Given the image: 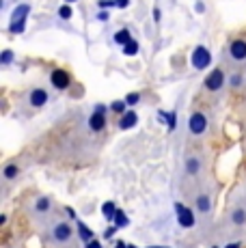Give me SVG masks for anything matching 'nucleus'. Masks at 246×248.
I'll return each mask as SVG.
<instances>
[{
  "label": "nucleus",
  "mask_w": 246,
  "mask_h": 248,
  "mask_svg": "<svg viewBox=\"0 0 246 248\" xmlns=\"http://www.w3.org/2000/svg\"><path fill=\"white\" fill-rule=\"evenodd\" d=\"M117 2V7H121V9H125L127 4H130V0H115Z\"/></svg>",
  "instance_id": "obj_29"
},
{
  "label": "nucleus",
  "mask_w": 246,
  "mask_h": 248,
  "mask_svg": "<svg viewBox=\"0 0 246 248\" xmlns=\"http://www.w3.org/2000/svg\"><path fill=\"white\" fill-rule=\"evenodd\" d=\"M188 132L192 136H203L207 132V114L203 112H192L188 117Z\"/></svg>",
  "instance_id": "obj_7"
},
{
  "label": "nucleus",
  "mask_w": 246,
  "mask_h": 248,
  "mask_svg": "<svg viewBox=\"0 0 246 248\" xmlns=\"http://www.w3.org/2000/svg\"><path fill=\"white\" fill-rule=\"evenodd\" d=\"M227 56L231 63L242 65L246 63V39H233L227 47Z\"/></svg>",
  "instance_id": "obj_6"
},
{
  "label": "nucleus",
  "mask_w": 246,
  "mask_h": 248,
  "mask_svg": "<svg viewBox=\"0 0 246 248\" xmlns=\"http://www.w3.org/2000/svg\"><path fill=\"white\" fill-rule=\"evenodd\" d=\"M2 177L7 179V181L17 179V177H20V166H17L15 162H9V164H4V169H2Z\"/></svg>",
  "instance_id": "obj_15"
},
{
  "label": "nucleus",
  "mask_w": 246,
  "mask_h": 248,
  "mask_svg": "<svg viewBox=\"0 0 246 248\" xmlns=\"http://www.w3.org/2000/svg\"><path fill=\"white\" fill-rule=\"evenodd\" d=\"M190 65L195 67L197 71H203V69H207L212 65V54H210V50H207L205 46H197L195 50H192V54H190Z\"/></svg>",
  "instance_id": "obj_3"
},
{
  "label": "nucleus",
  "mask_w": 246,
  "mask_h": 248,
  "mask_svg": "<svg viewBox=\"0 0 246 248\" xmlns=\"http://www.w3.org/2000/svg\"><path fill=\"white\" fill-rule=\"evenodd\" d=\"M160 13H162L160 9H154V20H155V22H160Z\"/></svg>",
  "instance_id": "obj_31"
},
{
  "label": "nucleus",
  "mask_w": 246,
  "mask_h": 248,
  "mask_svg": "<svg viewBox=\"0 0 246 248\" xmlns=\"http://www.w3.org/2000/svg\"><path fill=\"white\" fill-rule=\"evenodd\" d=\"M13 59H15V54H13V50H4L2 54H0V63L2 65H11Z\"/></svg>",
  "instance_id": "obj_25"
},
{
  "label": "nucleus",
  "mask_w": 246,
  "mask_h": 248,
  "mask_svg": "<svg viewBox=\"0 0 246 248\" xmlns=\"http://www.w3.org/2000/svg\"><path fill=\"white\" fill-rule=\"evenodd\" d=\"M229 220H231L233 227H244L246 225V207L235 205V207L229 212Z\"/></svg>",
  "instance_id": "obj_14"
},
{
  "label": "nucleus",
  "mask_w": 246,
  "mask_h": 248,
  "mask_svg": "<svg viewBox=\"0 0 246 248\" xmlns=\"http://www.w3.org/2000/svg\"><path fill=\"white\" fill-rule=\"evenodd\" d=\"M201 169H203V160L199 158V155H186V160H184V170H186V175L197 177V175L201 173Z\"/></svg>",
  "instance_id": "obj_11"
},
{
  "label": "nucleus",
  "mask_w": 246,
  "mask_h": 248,
  "mask_svg": "<svg viewBox=\"0 0 246 248\" xmlns=\"http://www.w3.org/2000/svg\"><path fill=\"white\" fill-rule=\"evenodd\" d=\"M84 246H87V248H102V246H99V242L95 240V237H93L91 242H87V244H84Z\"/></svg>",
  "instance_id": "obj_28"
},
{
  "label": "nucleus",
  "mask_w": 246,
  "mask_h": 248,
  "mask_svg": "<svg viewBox=\"0 0 246 248\" xmlns=\"http://www.w3.org/2000/svg\"><path fill=\"white\" fill-rule=\"evenodd\" d=\"M76 227H78V237L84 242V244L93 240V231H91V229H89L87 225H84L82 220H76Z\"/></svg>",
  "instance_id": "obj_16"
},
{
  "label": "nucleus",
  "mask_w": 246,
  "mask_h": 248,
  "mask_svg": "<svg viewBox=\"0 0 246 248\" xmlns=\"http://www.w3.org/2000/svg\"><path fill=\"white\" fill-rule=\"evenodd\" d=\"M52 199L50 197H37L35 201H32V212L37 214V216H46V214L52 209Z\"/></svg>",
  "instance_id": "obj_12"
},
{
  "label": "nucleus",
  "mask_w": 246,
  "mask_h": 248,
  "mask_svg": "<svg viewBox=\"0 0 246 248\" xmlns=\"http://www.w3.org/2000/svg\"><path fill=\"white\" fill-rule=\"evenodd\" d=\"M72 16H74L72 4H63V7L59 9V17H61V20H72Z\"/></svg>",
  "instance_id": "obj_24"
},
{
  "label": "nucleus",
  "mask_w": 246,
  "mask_h": 248,
  "mask_svg": "<svg viewBox=\"0 0 246 248\" xmlns=\"http://www.w3.org/2000/svg\"><path fill=\"white\" fill-rule=\"evenodd\" d=\"M110 110H112V112H117V114L121 117V114L127 110V102H125V99H115V102L110 104Z\"/></svg>",
  "instance_id": "obj_22"
},
{
  "label": "nucleus",
  "mask_w": 246,
  "mask_h": 248,
  "mask_svg": "<svg viewBox=\"0 0 246 248\" xmlns=\"http://www.w3.org/2000/svg\"><path fill=\"white\" fill-rule=\"evenodd\" d=\"M160 119H162V121H167L169 132H175V127H177V112H175V110H171V112L160 110Z\"/></svg>",
  "instance_id": "obj_17"
},
{
  "label": "nucleus",
  "mask_w": 246,
  "mask_h": 248,
  "mask_svg": "<svg viewBox=\"0 0 246 248\" xmlns=\"http://www.w3.org/2000/svg\"><path fill=\"white\" fill-rule=\"evenodd\" d=\"M65 212H67V216L72 218V220H78V218H76V212H74L72 207H67V209H65Z\"/></svg>",
  "instance_id": "obj_30"
},
{
  "label": "nucleus",
  "mask_w": 246,
  "mask_h": 248,
  "mask_svg": "<svg viewBox=\"0 0 246 248\" xmlns=\"http://www.w3.org/2000/svg\"><path fill=\"white\" fill-rule=\"evenodd\" d=\"M158 248H162V246H158Z\"/></svg>",
  "instance_id": "obj_37"
},
{
  "label": "nucleus",
  "mask_w": 246,
  "mask_h": 248,
  "mask_svg": "<svg viewBox=\"0 0 246 248\" xmlns=\"http://www.w3.org/2000/svg\"><path fill=\"white\" fill-rule=\"evenodd\" d=\"M212 248H220V246H212Z\"/></svg>",
  "instance_id": "obj_36"
},
{
  "label": "nucleus",
  "mask_w": 246,
  "mask_h": 248,
  "mask_svg": "<svg viewBox=\"0 0 246 248\" xmlns=\"http://www.w3.org/2000/svg\"><path fill=\"white\" fill-rule=\"evenodd\" d=\"M50 84L56 91H65V89H69V84H72V76H69V71H65V69H54L50 74Z\"/></svg>",
  "instance_id": "obj_8"
},
{
  "label": "nucleus",
  "mask_w": 246,
  "mask_h": 248,
  "mask_svg": "<svg viewBox=\"0 0 246 248\" xmlns=\"http://www.w3.org/2000/svg\"><path fill=\"white\" fill-rule=\"evenodd\" d=\"M74 229L69 222H65V220H56V222H52V225L48 227V231H46V240H48V244L50 246H54V248H65V246H69L74 242Z\"/></svg>",
  "instance_id": "obj_1"
},
{
  "label": "nucleus",
  "mask_w": 246,
  "mask_h": 248,
  "mask_svg": "<svg viewBox=\"0 0 246 248\" xmlns=\"http://www.w3.org/2000/svg\"><path fill=\"white\" fill-rule=\"evenodd\" d=\"M195 212L201 216H210L212 214V197L210 194H197L195 197Z\"/></svg>",
  "instance_id": "obj_10"
},
{
  "label": "nucleus",
  "mask_w": 246,
  "mask_h": 248,
  "mask_svg": "<svg viewBox=\"0 0 246 248\" xmlns=\"http://www.w3.org/2000/svg\"><path fill=\"white\" fill-rule=\"evenodd\" d=\"M227 84H229L231 89L244 87V76L240 74V71H233V74H229V78H227Z\"/></svg>",
  "instance_id": "obj_18"
},
{
  "label": "nucleus",
  "mask_w": 246,
  "mask_h": 248,
  "mask_svg": "<svg viewBox=\"0 0 246 248\" xmlns=\"http://www.w3.org/2000/svg\"><path fill=\"white\" fill-rule=\"evenodd\" d=\"M227 78H229V76H225V69L214 67L210 74H207V78H205V89L212 91V93H218L220 89H225Z\"/></svg>",
  "instance_id": "obj_5"
},
{
  "label": "nucleus",
  "mask_w": 246,
  "mask_h": 248,
  "mask_svg": "<svg viewBox=\"0 0 246 248\" xmlns=\"http://www.w3.org/2000/svg\"><path fill=\"white\" fill-rule=\"evenodd\" d=\"M125 102H127V106H136V104L140 102V93H136V91H134V93H127L125 95Z\"/></svg>",
  "instance_id": "obj_26"
},
{
  "label": "nucleus",
  "mask_w": 246,
  "mask_h": 248,
  "mask_svg": "<svg viewBox=\"0 0 246 248\" xmlns=\"http://www.w3.org/2000/svg\"><path fill=\"white\" fill-rule=\"evenodd\" d=\"M106 114L108 112L93 110L91 117H89V121H87L89 130H91V132H104V130H106V125H108V117H106Z\"/></svg>",
  "instance_id": "obj_9"
},
{
  "label": "nucleus",
  "mask_w": 246,
  "mask_h": 248,
  "mask_svg": "<svg viewBox=\"0 0 246 248\" xmlns=\"http://www.w3.org/2000/svg\"><path fill=\"white\" fill-rule=\"evenodd\" d=\"M136 125H138V114L134 110H125L119 117V130H132Z\"/></svg>",
  "instance_id": "obj_13"
},
{
  "label": "nucleus",
  "mask_w": 246,
  "mask_h": 248,
  "mask_svg": "<svg viewBox=\"0 0 246 248\" xmlns=\"http://www.w3.org/2000/svg\"><path fill=\"white\" fill-rule=\"evenodd\" d=\"M112 222H115V225L119 227V229H123V227L130 225V220H127L125 212H121V209H117V214H115V218H112Z\"/></svg>",
  "instance_id": "obj_21"
},
{
  "label": "nucleus",
  "mask_w": 246,
  "mask_h": 248,
  "mask_svg": "<svg viewBox=\"0 0 246 248\" xmlns=\"http://www.w3.org/2000/svg\"><path fill=\"white\" fill-rule=\"evenodd\" d=\"M117 229H119V227H117V225L108 227V229H106V233H104V237H106V240H108V237H112V235H115V231H117Z\"/></svg>",
  "instance_id": "obj_27"
},
{
  "label": "nucleus",
  "mask_w": 246,
  "mask_h": 248,
  "mask_svg": "<svg viewBox=\"0 0 246 248\" xmlns=\"http://www.w3.org/2000/svg\"><path fill=\"white\" fill-rule=\"evenodd\" d=\"M225 248H242V244H240V242H233V244H229V246H225Z\"/></svg>",
  "instance_id": "obj_33"
},
{
  "label": "nucleus",
  "mask_w": 246,
  "mask_h": 248,
  "mask_svg": "<svg viewBox=\"0 0 246 248\" xmlns=\"http://www.w3.org/2000/svg\"><path fill=\"white\" fill-rule=\"evenodd\" d=\"M65 2H67V4H72V2H76V0H65Z\"/></svg>",
  "instance_id": "obj_35"
},
{
  "label": "nucleus",
  "mask_w": 246,
  "mask_h": 248,
  "mask_svg": "<svg viewBox=\"0 0 246 248\" xmlns=\"http://www.w3.org/2000/svg\"><path fill=\"white\" fill-rule=\"evenodd\" d=\"M50 102V93L46 91L44 87H35V89H31L26 93V104L31 108H35V110H39V108H44L46 104Z\"/></svg>",
  "instance_id": "obj_4"
},
{
  "label": "nucleus",
  "mask_w": 246,
  "mask_h": 248,
  "mask_svg": "<svg viewBox=\"0 0 246 248\" xmlns=\"http://www.w3.org/2000/svg\"><path fill=\"white\" fill-rule=\"evenodd\" d=\"M102 214H104V218H106L108 222H112V218H115V214H117V205L112 201H106L102 205Z\"/></svg>",
  "instance_id": "obj_19"
},
{
  "label": "nucleus",
  "mask_w": 246,
  "mask_h": 248,
  "mask_svg": "<svg viewBox=\"0 0 246 248\" xmlns=\"http://www.w3.org/2000/svg\"><path fill=\"white\" fill-rule=\"evenodd\" d=\"M173 209H175V216H177V225L182 229H192L197 225V216L190 207H186L184 203H175Z\"/></svg>",
  "instance_id": "obj_2"
},
{
  "label": "nucleus",
  "mask_w": 246,
  "mask_h": 248,
  "mask_svg": "<svg viewBox=\"0 0 246 248\" xmlns=\"http://www.w3.org/2000/svg\"><path fill=\"white\" fill-rule=\"evenodd\" d=\"M127 41H132V37H130V31H127V28H121V31H117L115 32V44L117 46H125Z\"/></svg>",
  "instance_id": "obj_20"
},
{
  "label": "nucleus",
  "mask_w": 246,
  "mask_h": 248,
  "mask_svg": "<svg viewBox=\"0 0 246 248\" xmlns=\"http://www.w3.org/2000/svg\"><path fill=\"white\" fill-rule=\"evenodd\" d=\"M97 20H102V22H106V20H108V13H106V11H104V13H99V16H97Z\"/></svg>",
  "instance_id": "obj_32"
},
{
  "label": "nucleus",
  "mask_w": 246,
  "mask_h": 248,
  "mask_svg": "<svg viewBox=\"0 0 246 248\" xmlns=\"http://www.w3.org/2000/svg\"><path fill=\"white\" fill-rule=\"evenodd\" d=\"M123 54L125 56H134V54H138V41H127L125 46H123Z\"/></svg>",
  "instance_id": "obj_23"
},
{
  "label": "nucleus",
  "mask_w": 246,
  "mask_h": 248,
  "mask_svg": "<svg viewBox=\"0 0 246 248\" xmlns=\"http://www.w3.org/2000/svg\"><path fill=\"white\" fill-rule=\"evenodd\" d=\"M115 248H130V246H127L125 242H117V246H115Z\"/></svg>",
  "instance_id": "obj_34"
}]
</instances>
